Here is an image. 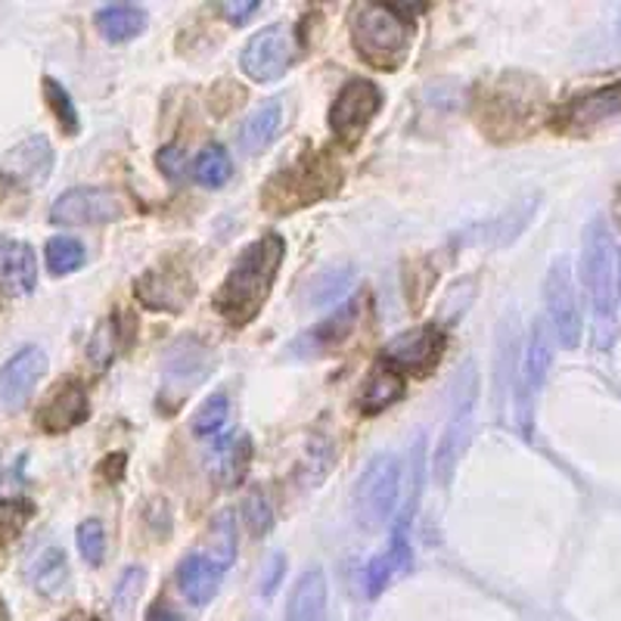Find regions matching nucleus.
Wrapping results in <instances>:
<instances>
[{"label": "nucleus", "mask_w": 621, "mask_h": 621, "mask_svg": "<svg viewBox=\"0 0 621 621\" xmlns=\"http://www.w3.org/2000/svg\"><path fill=\"white\" fill-rule=\"evenodd\" d=\"M53 159L56 155H53L51 140L32 134L0 159V177L13 187H22V190H37L51 177Z\"/></svg>", "instance_id": "16"}, {"label": "nucleus", "mask_w": 621, "mask_h": 621, "mask_svg": "<svg viewBox=\"0 0 621 621\" xmlns=\"http://www.w3.org/2000/svg\"><path fill=\"white\" fill-rule=\"evenodd\" d=\"M445 351V333L435 324L414 327L397 333L392 342L382 348V363L392 370H411V373H426L432 363H438Z\"/></svg>", "instance_id": "15"}, {"label": "nucleus", "mask_w": 621, "mask_h": 621, "mask_svg": "<svg viewBox=\"0 0 621 621\" xmlns=\"http://www.w3.org/2000/svg\"><path fill=\"white\" fill-rule=\"evenodd\" d=\"M355 51L377 69H397L414 44V25L392 3H358L351 13Z\"/></svg>", "instance_id": "4"}, {"label": "nucleus", "mask_w": 621, "mask_h": 621, "mask_svg": "<svg viewBox=\"0 0 621 621\" xmlns=\"http://www.w3.org/2000/svg\"><path fill=\"white\" fill-rule=\"evenodd\" d=\"M242 516H246V525L252 529V535H264L274 525L271 503H268V498H261V494H252L249 501L242 503Z\"/></svg>", "instance_id": "38"}, {"label": "nucleus", "mask_w": 621, "mask_h": 621, "mask_svg": "<svg viewBox=\"0 0 621 621\" xmlns=\"http://www.w3.org/2000/svg\"><path fill=\"white\" fill-rule=\"evenodd\" d=\"M218 10H221V17H225L227 22L242 25V22H249V19L259 13L261 3L259 0H225V3H218Z\"/></svg>", "instance_id": "39"}, {"label": "nucleus", "mask_w": 621, "mask_h": 621, "mask_svg": "<svg viewBox=\"0 0 621 621\" xmlns=\"http://www.w3.org/2000/svg\"><path fill=\"white\" fill-rule=\"evenodd\" d=\"M544 106V87L541 81L522 78V75H503L498 85L484 97L482 128L498 138L522 134Z\"/></svg>", "instance_id": "6"}, {"label": "nucleus", "mask_w": 621, "mask_h": 621, "mask_svg": "<svg viewBox=\"0 0 621 621\" xmlns=\"http://www.w3.org/2000/svg\"><path fill=\"white\" fill-rule=\"evenodd\" d=\"M206 559H211L221 569H227L237 559V516H233V510H221L208 522Z\"/></svg>", "instance_id": "30"}, {"label": "nucleus", "mask_w": 621, "mask_h": 621, "mask_svg": "<svg viewBox=\"0 0 621 621\" xmlns=\"http://www.w3.org/2000/svg\"><path fill=\"white\" fill-rule=\"evenodd\" d=\"M78 551L90 566H103L106 556V529L100 519H87L78 525Z\"/></svg>", "instance_id": "37"}, {"label": "nucleus", "mask_w": 621, "mask_h": 621, "mask_svg": "<svg viewBox=\"0 0 621 621\" xmlns=\"http://www.w3.org/2000/svg\"><path fill=\"white\" fill-rule=\"evenodd\" d=\"M87 416H90V401H87L85 385L78 380H66L53 389V395L37 411V426L47 435H59V432L81 426Z\"/></svg>", "instance_id": "19"}, {"label": "nucleus", "mask_w": 621, "mask_h": 621, "mask_svg": "<svg viewBox=\"0 0 621 621\" xmlns=\"http://www.w3.org/2000/svg\"><path fill=\"white\" fill-rule=\"evenodd\" d=\"M0 621H10V612H7V603H3V597H0Z\"/></svg>", "instance_id": "44"}, {"label": "nucleus", "mask_w": 621, "mask_h": 621, "mask_svg": "<svg viewBox=\"0 0 621 621\" xmlns=\"http://www.w3.org/2000/svg\"><path fill=\"white\" fill-rule=\"evenodd\" d=\"M211 370H215V355L199 339H193V336L177 339L165 351V361H162L165 382L174 385L177 392H190L193 385H199Z\"/></svg>", "instance_id": "18"}, {"label": "nucleus", "mask_w": 621, "mask_h": 621, "mask_svg": "<svg viewBox=\"0 0 621 621\" xmlns=\"http://www.w3.org/2000/svg\"><path fill=\"white\" fill-rule=\"evenodd\" d=\"M44 100H47V106H51L56 124L63 128V134L75 138V134H78V128H81V121H78V109H75V103H72L69 90L59 85V81H53V78H44Z\"/></svg>", "instance_id": "35"}, {"label": "nucleus", "mask_w": 621, "mask_h": 621, "mask_svg": "<svg viewBox=\"0 0 621 621\" xmlns=\"http://www.w3.org/2000/svg\"><path fill=\"white\" fill-rule=\"evenodd\" d=\"M159 168H162V174H165V177L177 181L181 174L187 172V155H184V150H181V146H165V150L159 153Z\"/></svg>", "instance_id": "40"}, {"label": "nucleus", "mask_w": 621, "mask_h": 621, "mask_svg": "<svg viewBox=\"0 0 621 621\" xmlns=\"http://www.w3.org/2000/svg\"><path fill=\"white\" fill-rule=\"evenodd\" d=\"M97 32L112 41V44H124L131 37H138L146 29V10L134 7V3H106L97 10Z\"/></svg>", "instance_id": "27"}, {"label": "nucleus", "mask_w": 621, "mask_h": 621, "mask_svg": "<svg viewBox=\"0 0 621 621\" xmlns=\"http://www.w3.org/2000/svg\"><path fill=\"white\" fill-rule=\"evenodd\" d=\"M134 295H138L143 308L181 314L193 302L196 283H193V276L184 268H177V264L168 261V264L143 271L138 276V283H134Z\"/></svg>", "instance_id": "13"}, {"label": "nucleus", "mask_w": 621, "mask_h": 621, "mask_svg": "<svg viewBox=\"0 0 621 621\" xmlns=\"http://www.w3.org/2000/svg\"><path fill=\"white\" fill-rule=\"evenodd\" d=\"M286 621H327V575L320 569H308L298 575L290 603Z\"/></svg>", "instance_id": "24"}, {"label": "nucleus", "mask_w": 621, "mask_h": 621, "mask_svg": "<svg viewBox=\"0 0 621 621\" xmlns=\"http://www.w3.org/2000/svg\"><path fill=\"white\" fill-rule=\"evenodd\" d=\"M581 271L585 286L593 308V342L597 348H612L619 336V310H615V268H612V240L600 218L585 227V246H581Z\"/></svg>", "instance_id": "2"}, {"label": "nucleus", "mask_w": 621, "mask_h": 621, "mask_svg": "<svg viewBox=\"0 0 621 621\" xmlns=\"http://www.w3.org/2000/svg\"><path fill=\"white\" fill-rule=\"evenodd\" d=\"M25 581L41 590L44 597H59L69 590V559L59 547L37 551L25 566Z\"/></svg>", "instance_id": "26"}, {"label": "nucleus", "mask_w": 621, "mask_h": 621, "mask_svg": "<svg viewBox=\"0 0 621 621\" xmlns=\"http://www.w3.org/2000/svg\"><path fill=\"white\" fill-rule=\"evenodd\" d=\"M342 184V172L339 165L324 153L302 155L290 168L280 172L264 184L261 190V206L271 215H290L295 208H305L310 203H320Z\"/></svg>", "instance_id": "3"}, {"label": "nucleus", "mask_w": 621, "mask_h": 621, "mask_svg": "<svg viewBox=\"0 0 621 621\" xmlns=\"http://www.w3.org/2000/svg\"><path fill=\"white\" fill-rule=\"evenodd\" d=\"M283 259H286V240L280 233H264L261 240L242 249L211 302L227 324L246 327L249 320H255V314L264 308L271 295Z\"/></svg>", "instance_id": "1"}, {"label": "nucleus", "mask_w": 621, "mask_h": 621, "mask_svg": "<svg viewBox=\"0 0 621 621\" xmlns=\"http://www.w3.org/2000/svg\"><path fill=\"white\" fill-rule=\"evenodd\" d=\"M134 336H138V320H134V314H128V310H116L109 320H103L97 333L90 336V342H87V355H90V361L97 363V367H106V363H112V358L119 355V351H128L131 342H134Z\"/></svg>", "instance_id": "23"}, {"label": "nucleus", "mask_w": 621, "mask_h": 621, "mask_svg": "<svg viewBox=\"0 0 621 621\" xmlns=\"http://www.w3.org/2000/svg\"><path fill=\"white\" fill-rule=\"evenodd\" d=\"M544 308H547V327H551L556 346H578L581 342V310H578L571 261L566 255L553 259L551 271L544 276Z\"/></svg>", "instance_id": "8"}, {"label": "nucleus", "mask_w": 621, "mask_h": 621, "mask_svg": "<svg viewBox=\"0 0 621 621\" xmlns=\"http://www.w3.org/2000/svg\"><path fill=\"white\" fill-rule=\"evenodd\" d=\"M128 211L124 199L116 190L106 187H75L63 193L51 206V221L56 227H90L119 221Z\"/></svg>", "instance_id": "12"}, {"label": "nucleus", "mask_w": 621, "mask_h": 621, "mask_svg": "<svg viewBox=\"0 0 621 621\" xmlns=\"http://www.w3.org/2000/svg\"><path fill=\"white\" fill-rule=\"evenodd\" d=\"M619 290H621V259H619Z\"/></svg>", "instance_id": "45"}, {"label": "nucleus", "mask_w": 621, "mask_h": 621, "mask_svg": "<svg viewBox=\"0 0 621 621\" xmlns=\"http://www.w3.org/2000/svg\"><path fill=\"white\" fill-rule=\"evenodd\" d=\"M476 397H479V380H476V367L466 363L464 377H457L454 389V407H450L448 426L438 438V448L432 457V476L442 488H448L454 479V469L464 457L469 435H472V420H476Z\"/></svg>", "instance_id": "7"}, {"label": "nucleus", "mask_w": 621, "mask_h": 621, "mask_svg": "<svg viewBox=\"0 0 621 621\" xmlns=\"http://www.w3.org/2000/svg\"><path fill=\"white\" fill-rule=\"evenodd\" d=\"M47 373V355L41 348L29 346L17 351L10 361L0 367V404L19 411L35 395L37 382Z\"/></svg>", "instance_id": "17"}, {"label": "nucleus", "mask_w": 621, "mask_h": 621, "mask_svg": "<svg viewBox=\"0 0 621 621\" xmlns=\"http://www.w3.org/2000/svg\"><path fill=\"white\" fill-rule=\"evenodd\" d=\"M37 286V259L29 242L0 237V290L7 295H29Z\"/></svg>", "instance_id": "21"}, {"label": "nucleus", "mask_w": 621, "mask_h": 621, "mask_svg": "<svg viewBox=\"0 0 621 621\" xmlns=\"http://www.w3.org/2000/svg\"><path fill=\"white\" fill-rule=\"evenodd\" d=\"M146 621H181V615L174 612L172 606L168 603H153V609H150V615H146Z\"/></svg>", "instance_id": "42"}, {"label": "nucleus", "mask_w": 621, "mask_h": 621, "mask_svg": "<svg viewBox=\"0 0 621 621\" xmlns=\"http://www.w3.org/2000/svg\"><path fill=\"white\" fill-rule=\"evenodd\" d=\"M221 578H225V569L215 566L203 553H193V556H187V559L177 566L181 593H184L193 606L211 603V600L218 597V590H221Z\"/></svg>", "instance_id": "22"}, {"label": "nucleus", "mask_w": 621, "mask_h": 621, "mask_svg": "<svg viewBox=\"0 0 621 621\" xmlns=\"http://www.w3.org/2000/svg\"><path fill=\"white\" fill-rule=\"evenodd\" d=\"M553 333L544 320L532 324L529 348H525V361H522V380H519V426L529 435L532 432V414H535V397L544 385V377L551 370L553 361Z\"/></svg>", "instance_id": "14"}, {"label": "nucleus", "mask_w": 621, "mask_h": 621, "mask_svg": "<svg viewBox=\"0 0 621 621\" xmlns=\"http://www.w3.org/2000/svg\"><path fill=\"white\" fill-rule=\"evenodd\" d=\"M293 25L274 22V25L261 29L259 35L249 37V44L242 47V72L252 81H261V85L280 81L290 72V66H293Z\"/></svg>", "instance_id": "10"}, {"label": "nucleus", "mask_w": 621, "mask_h": 621, "mask_svg": "<svg viewBox=\"0 0 621 621\" xmlns=\"http://www.w3.org/2000/svg\"><path fill=\"white\" fill-rule=\"evenodd\" d=\"M246 460H249V442H246V435H240V432L215 435V469L225 476L227 482L240 479Z\"/></svg>", "instance_id": "31"}, {"label": "nucleus", "mask_w": 621, "mask_h": 621, "mask_svg": "<svg viewBox=\"0 0 621 621\" xmlns=\"http://www.w3.org/2000/svg\"><path fill=\"white\" fill-rule=\"evenodd\" d=\"M401 395H404V380H401V373L382 363L377 370H370L367 380L361 382L358 407H361L363 414H382V411L392 407Z\"/></svg>", "instance_id": "28"}, {"label": "nucleus", "mask_w": 621, "mask_h": 621, "mask_svg": "<svg viewBox=\"0 0 621 621\" xmlns=\"http://www.w3.org/2000/svg\"><path fill=\"white\" fill-rule=\"evenodd\" d=\"M358 317H361V298H355V302H348L339 310H333L324 324H317L308 333H302L293 346H290V351L302 355V358H314V355H324L329 348L342 346L348 336H351V329L358 327Z\"/></svg>", "instance_id": "20"}, {"label": "nucleus", "mask_w": 621, "mask_h": 621, "mask_svg": "<svg viewBox=\"0 0 621 621\" xmlns=\"http://www.w3.org/2000/svg\"><path fill=\"white\" fill-rule=\"evenodd\" d=\"M355 286V271L351 268H329L310 276L305 293H302V305L305 308H329L336 305V298H342Z\"/></svg>", "instance_id": "29"}, {"label": "nucleus", "mask_w": 621, "mask_h": 621, "mask_svg": "<svg viewBox=\"0 0 621 621\" xmlns=\"http://www.w3.org/2000/svg\"><path fill=\"white\" fill-rule=\"evenodd\" d=\"M283 566H286V563H283V556H280V553H274V556L268 559V571H264V578H261V585H264V593H268V597H271V593L276 590V585H280V578H283Z\"/></svg>", "instance_id": "41"}, {"label": "nucleus", "mask_w": 621, "mask_h": 621, "mask_svg": "<svg viewBox=\"0 0 621 621\" xmlns=\"http://www.w3.org/2000/svg\"><path fill=\"white\" fill-rule=\"evenodd\" d=\"M283 128V100H268L252 109L240 128V150L246 155H261Z\"/></svg>", "instance_id": "25"}, {"label": "nucleus", "mask_w": 621, "mask_h": 621, "mask_svg": "<svg viewBox=\"0 0 621 621\" xmlns=\"http://www.w3.org/2000/svg\"><path fill=\"white\" fill-rule=\"evenodd\" d=\"M397 498H401V460L395 454H377L355 482L351 516L363 532L377 535L395 516Z\"/></svg>", "instance_id": "5"}, {"label": "nucleus", "mask_w": 621, "mask_h": 621, "mask_svg": "<svg viewBox=\"0 0 621 621\" xmlns=\"http://www.w3.org/2000/svg\"><path fill=\"white\" fill-rule=\"evenodd\" d=\"M230 174H233V162H230L225 146H218V143L206 146L203 153L196 155V162H193V177L203 187H225L227 181H230Z\"/></svg>", "instance_id": "33"}, {"label": "nucleus", "mask_w": 621, "mask_h": 621, "mask_svg": "<svg viewBox=\"0 0 621 621\" xmlns=\"http://www.w3.org/2000/svg\"><path fill=\"white\" fill-rule=\"evenodd\" d=\"M10 516H13V506H0V541L10 535Z\"/></svg>", "instance_id": "43"}, {"label": "nucleus", "mask_w": 621, "mask_h": 621, "mask_svg": "<svg viewBox=\"0 0 621 621\" xmlns=\"http://www.w3.org/2000/svg\"><path fill=\"white\" fill-rule=\"evenodd\" d=\"M143 585H146V569L143 566H131L119 578V585L112 590V609L121 621L131 619V612L138 609L140 593H143Z\"/></svg>", "instance_id": "36"}, {"label": "nucleus", "mask_w": 621, "mask_h": 621, "mask_svg": "<svg viewBox=\"0 0 621 621\" xmlns=\"http://www.w3.org/2000/svg\"><path fill=\"white\" fill-rule=\"evenodd\" d=\"M380 109V87L373 85V81H367V78H355V81H348L339 90L336 103L329 109V128H333V134L342 140V143L355 146L363 138V131L370 128V121L377 119Z\"/></svg>", "instance_id": "11"}, {"label": "nucleus", "mask_w": 621, "mask_h": 621, "mask_svg": "<svg viewBox=\"0 0 621 621\" xmlns=\"http://www.w3.org/2000/svg\"><path fill=\"white\" fill-rule=\"evenodd\" d=\"M85 246L75 240V237H53L44 246V261H47V271L53 276H69L78 268H85Z\"/></svg>", "instance_id": "32"}, {"label": "nucleus", "mask_w": 621, "mask_h": 621, "mask_svg": "<svg viewBox=\"0 0 621 621\" xmlns=\"http://www.w3.org/2000/svg\"><path fill=\"white\" fill-rule=\"evenodd\" d=\"M227 414H230V401H227L225 392H215V395L206 397V401L199 404V411L193 414V435H199V438H215V435H221Z\"/></svg>", "instance_id": "34"}, {"label": "nucleus", "mask_w": 621, "mask_h": 621, "mask_svg": "<svg viewBox=\"0 0 621 621\" xmlns=\"http://www.w3.org/2000/svg\"><path fill=\"white\" fill-rule=\"evenodd\" d=\"M621 116V78L612 85L593 87L585 94H575L559 109H553L551 124L553 131L566 134V138H587L590 131H597L606 121Z\"/></svg>", "instance_id": "9"}]
</instances>
